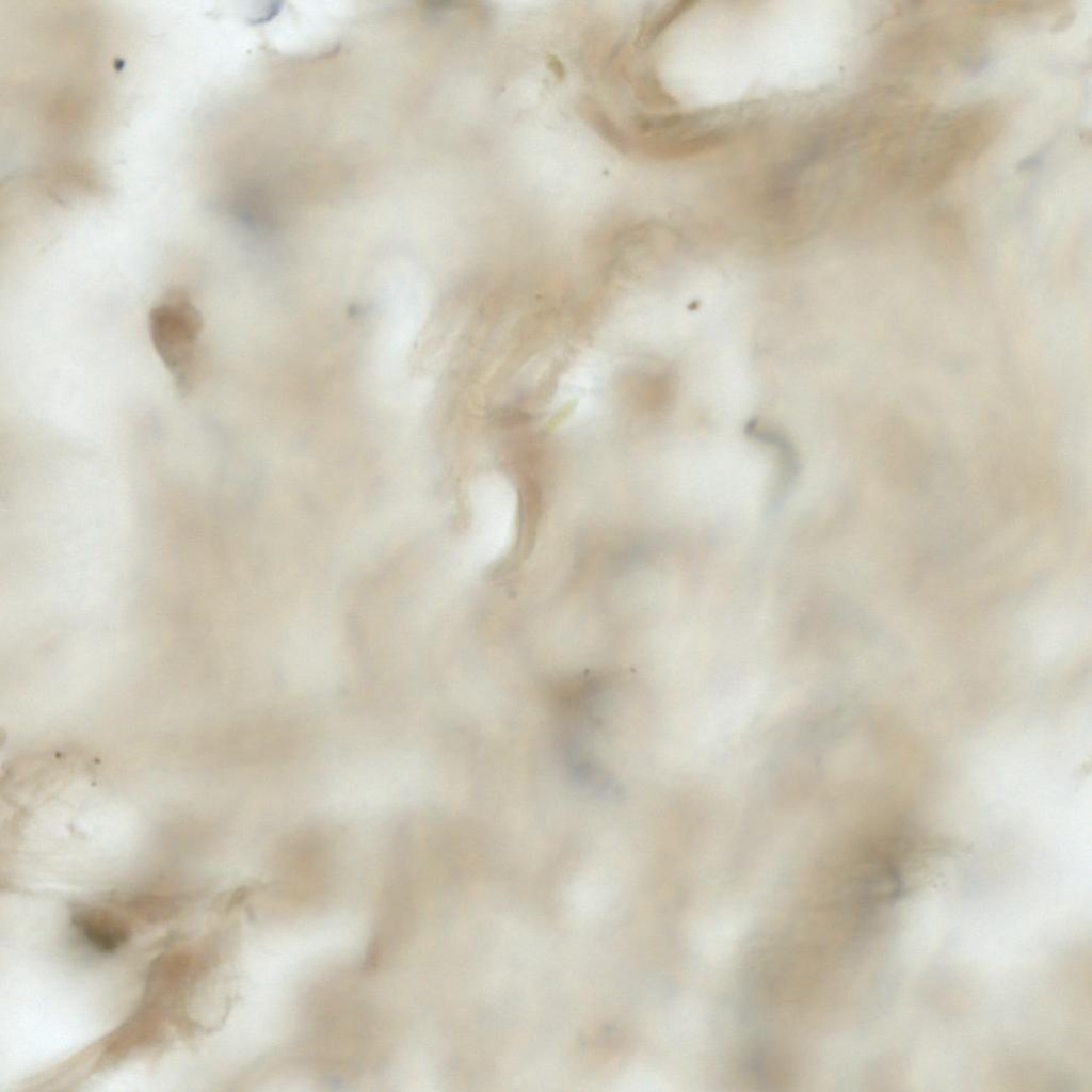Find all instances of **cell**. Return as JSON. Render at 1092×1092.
I'll return each mask as SVG.
<instances>
[{
    "label": "cell",
    "instance_id": "1",
    "mask_svg": "<svg viewBox=\"0 0 1092 1092\" xmlns=\"http://www.w3.org/2000/svg\"><path fill=\"white\" fill-rule=\"evenodd\" d=\"M203 330L202 311L183 287L168 288L148 314L154 350L183 398L191 395L198 381Z\"/></svg>",
    "mask_w": 1092,
    "mask_h": 1092
},
{
    "label": "cell",
    "instance_id": "2",
    "mask_svg": "<svg viewBox=\"0 0 1092 1092\" xmlns=\"http://www.w3.org/2000/svg\"><path fill=\"white\" fill-rule=\"evenodd\" d=\"M85 945L101 953H112L126 943L129 931L106 913L83 910L71 920Z\"/></svg>",
    "mask_w": 1092,
    "mask_h": 1092
}]
</instances>
